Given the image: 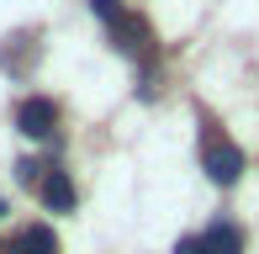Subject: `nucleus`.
<instances>
[{
	"instance_id": "1",
	"label": "nucleus",
	"mask_w": 259,
	"mask_h": 254,
	"mask_svg": "<svg viewBox=\"0 0 259 254\" xmlns=\"http://www.w3.org/2000/svg\"><path fill=\"white\" fill-rule=\"evenodd\" d=\"M201 170H206L211 186H233V180L243 175V148L233 143V138L206 133V143H201Z\"/></svg>"
},
{
	"instance_id": "2",
	"label": "nucleus",
	"mask_w": 259,
	"mask_h": 254,
	"mask_svg": "<svg viewBox=\"0 0 259 254\" xmlns=\"http://www.w3.org/2000/svg\"><path fill=\"white\" fill-rule=\"evenodd\" d=\"M16 127H21L27 138H53V127H58V106H53L48 96H27V101L16 106Z\"/></svg>"
},
{
	"instance_id": "3",
	"label": "nucleus",
	"mask_w": 259,
	"mask_h": 254,
	"mask_svg": "<svg viewBox=\"0 0 259 254\" xmlns=\"http://www.w3.org/2000/svg\"><path fill=\"white\" fill-rule=\"evenodd\" d=\"M111 43L127 53V59H148V48H154V32H148L143 16H122V21L111 27Z\"/></svg>"
},
{
	"instance_id": "4",
	"label": "nucleus",
	"mask_w": 259,
	"mask_h": 254,
	"mask_svg": "<svg viewBox=\"0 0 259 254\" xmlns=\"http://www.w3.org/2000/svg\"><path fill=\"white\" fill-rule=\"evenodd\" d=\"M201 254H243L238 223H211L206 233H201Z\"/></svg>"
},
{
	"instance_id": "5",
	"label": "nucleus",
	"mask_w": 259,
	"mask_h": 254,
	"mask_svg": "<svg viewBox=\"0 0 259 254\" xmlns=\"http://www.w3.org/2000/svg\"><path fill=\"white\" fill-rule=\"evenodd\" d=\"M37 191H42V201H48L53 212H74V180H69L64 170H48Z\"/></svg>"
},
{
	"instance_id": "6",
	"label": "nucleus",
	"mask_w": 259,
	"mask_h": 254,
	"mask_svg": "<svg viewBox=\"0 0 259 254\" xmlns=\"http://www.w3.org/2000/svg\"><path fill=\"white\" fill-rule=\"evenodd\" d=\"M11 254H58V238H53L48 223H32V228H21V233H16Z\"/></svg>"
},
{
	"instance_id": "7",
	"label": "nucleus",
	"mask_w": 259,
	"mask_h": 254,
	"mask_svg": "<svg viewBox=\"0 0 259 254\" xmlns=\"http://www.w3.org/2000/svg\"><path fill=\"white\" fill-rule=\"evenodd\" d=\"M90 11H96V16L106 21V27H116V21H122V16H127V11H122V6H116V0H90Z\"/></svg>"
},
{
	"instance_id": "8",
	"label": "nucleus",
	"mask_w": 259,
	"mask_h": 254,
	"mask_svg": "<svg viewBox=\"0 0 259 254\" xmlns=\"http://www.w3.org/2000/svg\"><path fill=\"white\" fill-rule=\"evenodd\" d=\"M16 175L27 180V186H32V180H37V186H42V175H48V170H42L37 159H21V164H16Z\"/></svg>"
},
{
	"instance_id": "9",
	"label": "nucleus",
	"mask_w": 259,
	"mask_h": 254,
	"mask_svg": "<svg viewBox=\"0 0 259 254\" xmlns=\"http://www.w3.org/2000/svg\"><path fill=\"white\" fill-rule=\"evenodd\" d=\"M175 254H201V238H180V244H175Z\"/></svg>"
},
{
	"instance_id": "10",
	"label": "nucleus",
	"mask_w": 259,
	"mask_h": 254,
	"mask_svg": "<svg viewBox=\"0 0 259 254\" xmlns=\"http://www.w3.org/2000/svg\"><path fill=\"white\" fill-rule=\"evenodd\" d=\"M0 217H6V201H0Z\"/></svg>"
}]
</instances>
